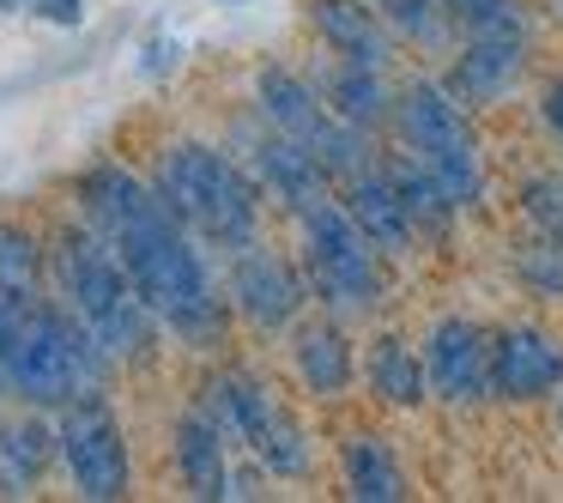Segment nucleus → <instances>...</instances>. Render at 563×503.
I'll return each mask as SVG.
<instances>
[{
    "mask_svg": "<svg viewBox=\"0 0 563 503\" xmlns=\"http://www.w3.org/2000/svg\"><path fill=\"white\" fill-rule=\"evenodd\" d=\"M176 55H183V50H176V37H152L140 67H146V74H164V67H176Z\"/></svg>",
    "mask_w": 563,
    "mask_h": 503,
    "instance_id": "obj_29",
    "label": "nucleus"
},
{
    "mask_svg": "<svg viewBox=\"0 0 563 503\" xmlns=\"http://www.w3.org/2000/svg\"><path fill=\"white\" fill-rule=\"evenodd\" d=\"M55 280H62V304L98 333V346L128 364V358H146L158 346V328L164 321L152 316V304L140 297V285L128 280L122 255L103 243L98 231H67L55 243Z\"/></svg>",
    "mask_w": 563,
    "mask_h": 503,
    "instance_id": "obj_4",
    "label": "nucleus"
},
{
    "mask_svg": "<svg viewBox=\"0 0 563 503\" xmlns=\"http://www.w3.org/2000/svg\"><path fill=\"white\" fill-rule=\"evenodd\" d=\"M115 358L98 346V333L67 304L43 292H13L0 285V376L7 394L25 406H74L86 394H103Z\"/></svg>",
    "mask_w": 563,
    "mask_h": 503,
    "instance_id": "obj_2",
    "label": "nucleus"
},
{
    "mask_svg": "<svg viewBox=\"0 0 563 503\" xmlns=\"http://www.w3.org/2000/svg\"><path fill=\"white\" fill-rule=\"evenodd\" d=\"M37 280H43V243L25 225H0V285L37 292Z\"/></svg>",
    "mask_w": 563,
    "mask_h": 503,
    "instance_id": "obj_26",
    "label": "nucleus"
},
{
    "mask_svg": "<svg viewBox=\"0 0 563 503\" xmlns=\"http://www.w3.org/2000/svg\"><path fill=\"white\" fill-rule=\"evenodd\" d=\"M49 455H62V442H55V430L37 418V406L0 425V479H7V485H31V479L49 467Z\"/></svg>",
    "mask_w": 563,
    "mask_h": 503,
    "instance_id": "obj_22",
    "label": "nucleus"
},
{
    "mask_svg": "<svg viewBox=\"0 0 563 503\" xmlns=\"http://www.w3.org/2000/svg\"><path fill=\"white\" fill-rule=\"evenodd\" d=\"M231 304L243 309L261 333H279V328H291V321L303 316L309 280L285 255L249 243V249H236V255H231Z\"/></svg>",
    "mask_w": 563,
    "mask_h": 503,
    "instance_id": "obj_9",
    "label": "nucleus"
},
{
    "mask_svg": "<svg viewBox=\"0 0 563 503\" xmlns=\"http://www.w3.org/2000/svg\"><path fill=\"white\" fill-rule=\"evenodd\" d=\"M200 413H207L231 442H243L267 473H279V479H303L309 473L303 430L291 425V413H285L249 370H212L207 389H200Z\"/></svg>",
    "mask_w": 563,
    "mask_h": 503,
    "instance_id": "obj_7",
    "label": "nucleus"
},
{
    "mask_svg": "<svg viewBox=\"0 0 563 503\" xmlns=\"http://www.w3.org/2000/svg\"><path fill=\"white\" fill-rule=\"evenodd\" d=\"M0 485H7V479H0Z\"/></svg>",
    "mask_w": 563,
    "mask_h": 503,
    "instance_id": "obj_32",
    "label": "nucleus"
},
{
    "mask_svg": "<svg viewBox=\"0 0 563 503\" xmlns=\"http://www.w3.org/2000/svg\"><path fill=\"white\" fill-rule=\"evenodd\" d=\"M340 200H345V212H352L357 231H364L369 243H376V255H406V249L418 243L412 219H406L400 188L388 183V171H382V164H364V171L345 176Z\"/></svg>",
    "mask_w": 563,
    "mask_h": 503,
    "instance_id": "obj_12",
    "label": "nucleus"
},
{
    "mask_svg": "<svg viewBox=\"0 0 563 503\" xmlns=\"http://www.w3.org/2000/svg\"><path fill=\"white\" fill-rule=\"evenodd\" d=\"M424 370H430V394L454 406H473L490 394V333L466 316H442L424 333Z\"/></svg>",
    "mask_w": 563,
    "mask_h": 503,
    "instance_id": "obj_10",
    "label": "nucleus"
},
{
    "mask_svg": "<svg viewBox=\"0 0 563 503\" xmlns=\"http://www.w3.org/2000/svg\"><path fill=\"white\" fill-rule=\"evenodd\" d=\"M303 225V280L309 297H321L340 316H364L382 304V273H376V243L352 225L345 200H316L309 212H297Z\"/></svg>",
    "mask_w": 563,
    "mask_h": 503,
    "instance_id": "obj_5",
    "label": "nucleus"
},
{
    "mask_svg": "<svg viewBox=\"0 0 563 503\" xmlns=\"http://www.w3.org/2000/svg\"><path fill=\"white\" fill-rule=\"evenodd\" d=\"M43 25H79L86 19V0H31Z\"/></svg>",
    "mask_w": 563,
    "mask_h": 503,
    "instance_id": "obj_28",
    "label": "nucleus"
},
{
    "mask_svg": "<svg viewBox=\"0 0 563 503\" xmlns=\"http://www.w3.org/2000/svg\"><path fill=\"white\" fill-rule=\"evenodd\" d=\"M176 473L195 497H231V437L200 406L176 418Z\"/></svg>",
    "mask_w": 563,
    "mask_h": 503,
    "instance_id": "obj_15",
    "label": "nucleus"
},
{
    "mask_svg": "<svg viewBox=\"0 0 563 503\" xmlns=\"http://www.w3.org/2000/svg\"><path fill=\"white\" fill-rule=\"evenodd\" d=\"M340 467H345V491H352V497H364V503L406 497V473H400V461H394L388 437H369V430L364 437H345Z\"/></svg>",
    "mask_w": 563,
    "mask_h": 503,
    "instance_id": "obj_20",
    "label": "nucleus"
},
{
    "mask_svg": "<svg viewBox=\"0 0 563 503\" xmlns=\"http://www.w3.org/2000/svg\"><path fill=\"white\" fill-rule=\"evenodd\" d=\"M515 273L539 297H563V231H533L515 249Z\"/></svg>",
    "mask_w": 563,
    "mask_h": 503,
    "instance_id": "obj_25",
    "label": "nucleus"
},
{
    "mask_svg": "<svg viewBox=\"0 0 563 503\" xmlns=\"http://www.w3.org/2000/svg\"><path fill=\"white\" fill-rule=\"evenodd\" d=\"M376 7V19L388 31H400L406 43H418V50H442L449 43V7L442 0H369Z\"/></svg>",
    "mask_w": 563,
    "mask_h": 503,
    "instance_id": "obj_23",
    "label": "nucleus"
},
{
    "mask_svg": "<svg viewBox=\"0 0 563 503\" xmlns=\"http://www.w3.org/2000/svg\"><path fill=\"white\" fill-rule=\"evenodd\" d=\"M388 171V183L400 188V200H406V219H412V231H424V237H449V225H454V195L442 188V176L430 171L418 152H400V158H388L382 164Z\"/></svg>",
    "mask_w": 563,
    "mask_h": 503,
    "instance_id": "obj_18",
    "label": "nucleus"
},
{
    "mask_svg": "<svg viewBox=\"0 0 563 503\" xmlns=\"http://www.w3.org/2000/svg\"><path fill=\"white\" fill-rule=\"evenodd\" d=\"M394 128H400L406 152H418L442 176L454 207H478V195H485V164H478V140H473V122H466V103H454L449 86L412 79L394 98Z\"/></svg>",
    "mask_w": 563,
    "mask_h": 503,
    "instance_id": "obj_6",
    "label": "nucleus"
},
{
    "mask_svg": "<svg viewBox=\"0 0 563 503\" xmlns=\"http://www.w3.org/2000/svg\"><path fill=\"white\" fill-rule=\"evenodd\" d=\"M55 442H62V461L74 473L79 497H91V503L128 497V437L103 394H86V401L62 406Z\"/></svg>",
    "mask_w": 563,
    "mask_h": 503,
    "instance_id": "obj_8",
    "label": "nucleus"
},
{
    "mask_svg": "<svg viewBox=\"0 0 563 503\" xmlns=\"http://www.w3.org/2000/svg\"><path fill=\"white\" fill-rule=\"evenodd\" d=\"M545 128L558 134V146H563V79H551V86H545Z\"/></svg>",
    "mask_w": 563,
    "mask_h": 503,
    "instance_id": "obj_30",
    "label": "nucleus"
},
{
    "mask_svg": "<svg viewBox=\"0 0 563 503\" xmlns=\"http://www.w3.org/2000/svg\"><path fill=\"white\" fill-rule=\"evenodd\" d=\"M249 171H255V183L267 188V195H279L291 212H309L316 200H328V183H333V176L321 171L316 152L297 146V140H285V134L255 140V152H249Z\"/></svg>",
    "mask_w": 563,
    "mask_h": 503,
    "instance_id": "obj_13",
    "label": "nucleus"
},
{
    "mask_svg": "<svg viewBox=\"0 0 563 503\" xmlns=\"http://www.w3.org/2000/svg\"><path fill=\"white\" fill-rule=\"evenodd\" d=\"M364 376H369V394H376V401H388V406H424L430 370H424V358H418L406 340H394V333H382V340L369 346Z\"/></svg>",
    "mask_w": 563,
    "mask_h": 503,
    "instance_id": "obj_21",
    "label": "nucleus"
},
{
    "mask_svg": "<svg viewBox=\"0 0 563 503\" xmlns=\"http://www.w3.org/2000/svg\"><path fill=\"white\" fill-rule=\"evenodd\" d=\"M152 188L164 195V207L212 249H249L261 231V183L236 158H224L219 146L200 140H176L158 152Z\"/></svg>",
    "mask_w": 563,
    "mask_h": 503,
    "instance_id": "obj_3",
    "label": "nucleus"
},
{
    "mask_svg": "<svg viewBox=\"0 0 563 503\" xmlns=\"http://www.w3.org/2000/svg\"><path fill=\"white\" fill-rule=\"evenodd\" d=\"M321 98H328V110L340 116V122H352V128H376L382 116H394V91L382 86V67L345 62V55H340V67L328 74Z\"/></svg>",
    "mask_w": 563,
    "mask_h": 503,
    "instance_id": "obj_19",
    "label": "nucleus"
},
{
    "mask_svg": "<svg viewBox=\"0 0 563 503\" xmlns=\"http://www.w3.org/2000/svg\"><path fill=\"white\" fill-rule=\"evenodd\" d=\"M449 7V25L461 31L466 43L473 37H509V43H527V13L515 0H442Z\"/></svg>",
    "mask_w": 563,
    "mask_h": 503,
    "instance_id": "obj_24",
    "label": "nucleus"
},
{
    "mask_svg": "<svg viewBox=\"0 0 563 503\" xmlns=\"http://www.w3.org/2000/svg\"><path fill=\"white\" fill-rule=\"evenodd\" d=\"M309 25L345 62L388 67V37H382V19L369 0H309Z\"/></svg>",
    "mask_w": 563,
    "mask_h": 503,
    "instance_id": "obj_16",
    "label": "nucleus"
},
{
    "mask_svg": "<svg viewBox=\"0 0 563 503\" xmlns=\"http://www.w3.org/2000/svg\"><path fill=\"white\" fill-rule=\"evenodd\" d=\"M558 7H563V0H558Z\"/></svg>",
    "mask_w": 563,
    "mask_h": 503,
    "instance_id": "obj_33",
    "label": "nucleus"
},
{
    "mask_svg": "<svg viewBox=\"0 0 563 503\" xmlns=\"http://www.w3.org/2000/svg\"><path fill=\"white\" fill-rule=\"evenodd\" d=\"M19 7H25V0H0V13H19Z\"/></svg>",
    "mask_w": 563,
    "mask_h": 503,
    "instance_id": "obj_31",
    "label": "nucleus"
},
{
    "mask_svg": "<svg viewBox=\"0 0 563 503\" xmlns=\"http://www.w3.org/2000/svg\"><path fill=\"white\" fill-rule=\"evenodd\" d=\"M79 207L86 225L122 255L128 280L140 285V297L152 304V316L170 333H183L188 346H219L224 340V304L212 285L207 261L195 249V231L164 207V195L152 183H140L122 164H91L79 176Z\"/></svg>",
    "mask_w": 563,
    "mask_h": 503,
    "instance_id": "obj_1",
    "label": "nucleus"
},
{
    "mask_svg": "<svg viewBox=\"0 0 563 503\" xmlns=\"http://www.w3.org/2000/svg\"><path fill=\"white\" fill-rule=\"evenodd\" d=\"M521 212L533 231H563V176H533L521 188Z\"/></svg>",
    "mask_w": 563,
    "mask_h": 503,
    "instance_id": "obj_27",
    "label": "nucleus"
},
{
    "mask_svg": "<svg viewBox=\"0 0 563 503\" xmlns=\"http://www.w3.org/2000/svg\"><path fill=\"white\" fill-rule=\"evenodd\" d=\"M521 67H527V43H509V37H473L461 50V62H454V74H449V98L454 103H497L503 91L521 79Z\"/></svg>",
    "mask_w": 563,
    "mask_h": 503,
    "instance_id": "obj_14",
    "label": "nucleus"
},
{
    "mask_svg": "<svg viewBox=\"0 0 563 503\" xmlns=\"http://www.w3.org/2000/svg\"><path fill=\"white\" fill-rule=\"evenodd\" d=\"M291 358H297V376H303V389L316 394V401H340L357 376L352 340H345L340 321H309V328H297Z\"/></svg>",
    "mask_w": 563,
    "mask_h": 503,
    "instance_id": "obj_17",
    "label": "nucleus"
},
{
    "mask_svg": "<svg viewBox=\"0 0 563 503\" xmlns=\"http://www.w3.org/2000/svg\"><path fill=\"white\" fill-rule=\"evenodd\" d=\"M563 389V340L545 328H503L490 333V394L503 401H545Z\"/></svg>",
    "mask_w": 563,
    "mask_h": 503,
    "instance_id": "obj_11",
    "label": "nucleus"
}]
</instances>
